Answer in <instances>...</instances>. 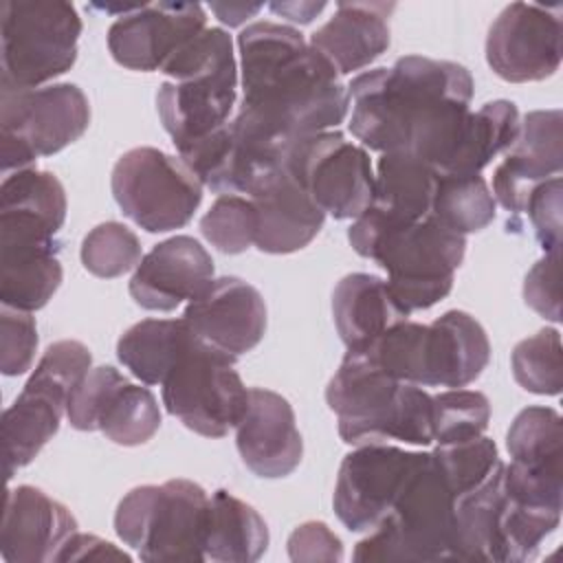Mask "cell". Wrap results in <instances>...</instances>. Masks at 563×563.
I'll return each mask as SVG.
<instances>
[{
	"mask_svg": "<svg viewBox=\"0 0 563 563\" xmlns=\"http://www.w3.org/2000/svg\"><path fill=\"white\" fill-rule=\"evenodd\" d=\"M473 77L455 62L405 55L347 86L350 132L374 152H409L442 176L471 114Z\"/></svg>",
	"mask_w": 563,
	"mask_h": 563,
	"instance_id": "6da1fadb",
	"label": "cell"
},
{
	"mask_svg": "<svg viewBox=\"0 0 563 563\" xmlns=\"http://www.w3.org/2000/svg\"><path fill=\"white\" fill-rule=\"evenodd\" d=\"M244 97L233 123L286 152L347 114V88L334 68L286 24L253 22L238 35Z\"/></svg>",
	"mask_w": 563,
	"mask_h": 563,
	"instance_id": "7a4b0ae2",
	"label": "cell"
},
{
	"mask_svg": "<svg viewBox=\"0 0 563 563\" xmlns=\"http://www.w3.org/2000/svg\"><path fill=\"white\" fill-rule=\"evenodd\" d=\"M352 249L387 271V286L411 314L444 299L453 288L466 240L444 229L433 216L416 222H391L367 207L347 229Z\"/></svg>",
	"mask_w": 563,
	"mask_h": 563,
	"instance_id": "3957f363",
	"label": "cell"
},
{
	"mask_svg": "<svg viewBox=\"0 0 563 563\" xmlns=\"http://www.w3.org/2000/svg\"><path fill=\"white\" fill-rule=\"evenodd\" d=\"M325 402L336 413L345 444L433 442L431 394L378 369L363 352L347 350L325 387Z\"/></svg>",
	"mask_w": 563,
	"mask_h": 563,
	"instance_id": "277c9868",
	"label": "cell"
},
{
	"mask_svg": "<svg viewBox=\"0 0 563 563\" xmlns=\"http://www.w3.org/2000/svg\"><path fill=\"white\" fill-rule=\"evenodd\" d=\"M172 77L156 92V108L176 152L229 123L238 97V64L231 35L205 29L161 70Z\"/></svg>",
	"mask_w": 563,
	"mask_h": 563,
	"instance_id": "5b68a950",
	"label": "cell"
},
{
	"mask_svg": "<svg viewBox=\"0 0 563 563\" xmlns=\"http://www.w3.org/2000/svg\"><path fill=\"white\" fill-rule=\"evenodd\" d=\"M455 497L431 453H420L385 519L354 548V561H457Z\"/></svg>",
	"mask_w": 563,
	"mask_h": 563,
	"instance_id": "8992f818",
	"label": "cell"
},
{
	"mask_svg": "<svg viewBox=\"0 0 563 563\" xmlns=\"http://www.w3.org/2000/svg\"><path fill=\"white\" fill-rule=\"evenodd\" d=\"M209 495L191 479L132 488L117 506L114 532L143 561H205V523Z\"/></svg>",
	"mask_w": 563,
	"mask_h": 563,
	"instance_id": "52a82bcc",
	"label": "cell"
},
{
	"mask_svg": "<svg viewBox=\"0 0 563 563\" xmlns=\"http://www.w3.org/2000/svg\"><path fill=\"white\" fill-rule=\"evenodd\" d=\"M81 18L64 0L2 2V92L42 88L77 59Z\"/></svg>",
	"mask_w": 563,
	"mask_h": 563,
	"instance_id": "ba28073f",
	"label": "cell"
},
{
	"mask_svg": "<svg viewBox=\"0 0 563 563\" xmlns=\"http://www.w3.org/2000/svg\"><path fill=\"white\" fill-rule=\"evenodd\" d=\"M90 350L79 341H57L46 347L26 385L2 413L4 473L26 466L57 433L68 398L90 372Z\"/></svg>",
	"mask_w": 563,
	"mask_h": 563,
	"instance_id": "9c48e42d",
	"label": "cell"
},
{
	"mask_svg": "<svg viewBox=\"0 0 563 563\" xmlns=\"http://www.w3.org/2000/svg\"><path fill=\"white\" fill-rule=\"evenodd\" d=\"M90 123V106L75 84L2 92L0 141L4 176L75 143Z\"/></svg>",
	"mask_w": 563,
	"mask_h": 563,
	"instance_id": "30bf717a",
	"label": "cell"
},
{
	"mask_svg": "<svg viewBox=\"0 0 563 563\" xmlns=\"http://www.w3.org/2000/svg\"><path fill=\"white\" fill-rule=\"evenodd\" d=\"M233 363L191 334L161 383L167 413L205 438H222L235 429L246 411L249 389Z\"/></svg>",
	"mask_w": 563,
	"mask_h": 563,
	"instance_id": "8fae6325",
	"label": "cell"
},
{
	"mask_svg": "<svg viewBox=\"0 0 563 563\" xmlns=\"http://www.w3.org/2000/svg\"><path fill=\"white\" fill-rule=\"evenodd\" d=\"M110 187L123 216L150 233L185 227L202 200V183L187 163L156 147L125 152L114 163Z\"/></svg>",
	"mask_w": 563,
	"mask_h": 563,
	"instance_id": "7c38bea8",
	"label": "cell"
},
{
	"mask_svg": "<svg viewBox=\"0 0 563 563\" xmlns=\"http://www.w3.org/2000/svg\"><path fill=\"white\" fill-rule=\"evenodd\" d=\"M284 167L334 220H356L374 200V169L367 150L336 130L297 139L286 150Z\"/></svg>",
	"mask_w": 563,
	"mask_h": 563,
	"instance_id": "4fadbf2b",
	"label": "cell"
},
{
	"mask_svg": "<svg viewBox=\"0 0 563 563\" xmlns=\"http://www.w3.org/2000/svg\"><path fill=\"white\" fill-rule=\"evenodd\" d=\"M66 418L77 431H101L121 446L145 444L161 427L156 396L112 365L90 367L68 398Z\"/></svg>",
	"mask_w": 563,
	"mask_h": 563,
	"instance_id": "5bb4252c",
	"label": "cell"
},
{
	"mask_svg": "<svg viewBox=\"0 0 563 563\" xmlns=\"http://www.w3.org/2000/svg\"><path fill=\"white\" fill-rule=\"evenodd\" d=\"M561 4L512 2L488 29L486 62L510 84L541 81L561 66Z\"/></svg>",
	"mask_w": 563,
	"mask_h": 563,
	"instance_id": "9a60e30c",
	"label": "cell"
},
{
	"mask_svg": "<svg viewBox=\"0 0 563 563\" xmlns=\"http://www.w3.org/2000/svg\"><path fill=\"white\" fill-rule=\"evenodd\" d=\"M420 453L391 444H363L339 466L332 506L350 532L374 530L389 512Z\"/></svg>",
	"mask_w": 563,
	"mask_h": 563,
	"instance_id": "2e32d148",
	"label": "cell"
},
{
	"mask_svg": "<svg viewBox=\"0 0 563 563\" xmlns=\"http://www.w3.org/2000/svg\"><path fill=\"white\" fill-rule=\"evenodd\" d=\"M205 29L207 13L198 2L136 4L108 29V48L123 68L141 73L163 70Z\"/></svg>",
	"mask_w": 563,
	"mask_h": 563,
	"instance_id": "e0dca14e",
	"label": "cell"
},
{
	"mask_svg": "<svg viewBox=\"0 0 563 563\" xmlns=\"http://www.w3.org/2000/svg\"><path fill=\"white\" fill-rule=\"evenodd\" d=\"M183 321L202 345L235 361L262 341L266 303L244 279L220 277L187 303Z\"/></svg>",
	"mask_w": 563,
	"mask_h": 563,
	"instance_id": "ac0fdd59",
	"label": "cell"
},
{
	"mask_svg": "<svg viewBox=\"0 0 563 563\" xmlns=\"http://www.w3.org/2000/svg\"><path fill=\"white\" fill-rule=\"evenodd\" d=\"M563 167L561 110H534L519 123L515 143L493 174V198L510 213H523L532 189Z\"/></svg>",
	"mask_w": 563,
	"mask_h": 563,
	"instance_id": "d6986e66",
	"label": "cell"
},
{
	"mask_svg": "<svg viewBox=\"0 0 563 563\" xmlns=\"http://www.w3.org/2000/svg\"><path fill=\"white\" fill-rule=\"evenodd\" d=\"M235 444L246 468L266 479L290 475L303 455L290 402L262 387L249 389L246 411L235 427Z\"/></svg>",
	"mask_w": 563,
	"mask_h": 563,
	"instance_id": "ffe728a7",
	"label": "cell"
},
{
	"mask_svg": "<svg viewBox=\"0 0 563 563\" xmlns=\"http://www.w3.org/2000/svg\"><path fill=\"white\" fill-rule=\"evenodd\" d=\"M77 532L70 510L35 486H15L4 495L0 554L7 563H51Z\"/></svg>",
	"mask_w": 563,
	"mask_h": 563,
	"instance_id": "44dd1931",
	"label": "cell"
},
{
	"mask_svg": "<svg viewBox=\"0 0 563 563\" xmlns=\"http://www.w3.org/2000/svg\"><path fill=\"white\" fill-rule=\"evenodd\" d=\"M211 282L213 260L207 249L189 235H174L141 257L130 295L145 310L169 312L185 299H196Z\"/></svg>",
	"mask_w": 563,
	"mask_h": 563,
	"instance_id": "7402d4cb",
	"label": "cell"
},
{
	"mask_svg": "<svg viewBox=\"0 0 563 563\" xmlns=\"http://www.w3.org/2000/svg\"><path fill=\"white\" fill-rule=\"evenodd\" d=\"M394 9V2H339L334 15L310 35V46L339 77L356 73L387 51Z\"/></svg>",
	"mask_w": 563,
	"mask_h": 563,
	"instance_id": "603a6c76",
	"label": "cell"
},
{
	"mask_svg": "<svg viewBox=\"0 0 563 563\" xmlns=\"http://www.w3.org/2000/svg\"><path fill=\"white\" fill-rule=\"evenodd\" d=\"M257 211L255 246L262 253L286 255L308 246L323 227L325 213L282 167L249 196Z\"/></svg>",
	"mask_w": 563,
	"mask_h": 563,
	"instance_id": "cb8c5ba5",
	"label": "cell"
},
{
	"mask_svg": "<svg viewBox=\"0 0 563 563\" xmlns=\"http://www.w3.org/2000/svg\"><path fill=\"white\" fill-rule=\"evenodd\" d=\"M488 361V334L468 312L449 310L427 323L424 387H466L479 378Z\"/></svg>",
	"mask_w": 563,
	"mask_h": 563,
	"instance_id": "d4e9b609",
	"label": "cell"
},
{
	"mask_svg": "<svg viewBox=\"0 0 563 563\" xmlns=\"http://www.w3.org/2000/svg\"><path fill=\"white\" fill-rule=\"evenodd\" d=\"M62 284L57 240L0 235L2 306L35 312L48 303Z\"/></svg>",
	"mask_w": 563,
	"mask_h": 563,
	"instance_id": "484cf974",
	"label": "cell"
},
{
	"mask_svg": "<svg viewBox=\"0 0 563 563\" xmlns=\"http://www.w3.org/2000/svg\"><path fill=\"white\" fill-rule=\"evenodd\" d=\"M332 317L345 347L356 350L409 314L400 308L385 279L369 273H350L334 286Z\"/></svg>",
	"mask_w": 563,
	"mask_h": 563,
	"instance_id": "4316f807",
	"label": "cell"
},
{
	"mask_svg": "<svg viewBox=\"0 0 563 563\" xmlns=\"http://www.w3.org/2000/svg\"><path fill=\"white\" fill-rule=\"evenodd\" d=\"M438 172L409 152H385L374 174L372 209L391 222H416L431 216Z\"/></svg>",
	"mask_w": 563,
	"mask_h": 563,
	"instance_id": "83f0119b",
	"label": "cell"
},
{
	"mask_svg": "<svg viewBox=\"0 0 563 563\" xmlns=\"http://www.w3.org/2000/svg\"><path fill=\"white\" fill-rule=\"evenodd\" d=\"M268 548V526L262 515L220 488L209 497L205 523V561L253 563Z\"/></svg>",
	"mask_w": 563,
	"mask_h": 563,
	"instance_id": "f1b7e54d",
	"label": "cell"
},
{
	"mask_svg": "<svg viewBox=\"0 0 563 563\" xmlns=\"http://www.w3.org/2000/svg\"><path fill=\"white\" fill-rule=\"evenodd\" d=\"M191 332L183 319H143L117 341V356L145 385H161Z\"/></svg>",
	"mask_w": 563,
	"mask_h": 563,
	"instance_id": "f546056e",
	"label": "cell"
},
{
	"mask_svg": "<svg viewBox=\"0 0 563 563\" xmlns=\"http://www.w3.org/2000/svg\"><path fill=\"white\" fill-rule=\"evenodd\" d=\"M519 110L512 101L497 99L471 112L455 154L442 176L479 174L499 152H506L519 134Z\"/></svg>",
	"mask_w": 563,
	"mask_h": 563,
	"instance_id": "4dcf8cb0",
	"label": "cell"
},
{
	"mask_svg": "<svg viewBox=\"0 0 563 563\" xmlns=\"http://www.w3.org/2000/svg\"><path fill=\"white\" fill-rule=\"evenodd\" d=\"M495 198L482 174L440 176L431 216L457 235L486 229L495 220Z\"/></svg>",
	"mask_w": 563,
	"mask_h": 563,
	"instance_id": "1f68e13d",
	"label": "cell"
},
{
	"mask_svg": "<svg viewBox=\"0 0 563 563\" xmlns=\"http://www.w3.org/2000/svg\"><path fill=\"white\" fill-rule=\"evenodd\" d=\"M506 449L528 468H563V420L552 407H526L512 420Z\"/></svg>",
	"mask_w": 563,
	"mask_h": 563,
	"instance_id": "d6a6232c",
	"label": "cell"
},
{
	"mask_svg": "<svg viewBox=\"0 0 563 563\" xmlns=\"http://www.w3.org/2000/svg\"><path fill=\"white\" fill-rule=\"evenodd\" d=\"M0 211L29 213L59 231L66 220V194L55 174L33 167L18 169L2 180Z\"/></svg>",
	"mask_w": 563,
	"mask_h": 563,
	"instance_id": "836d02e7",
	"label": "cell"
},
{
	"mask_svg": "<svg viewBox=\"0 0 563 563\" xmlns=\"http://www.w3.org/2000/svg\"><path fill=\"white\" fill-rule=\"evenodd\" d=\"M515 380L532 394L556 396L563 389V352L561 334L554 328H543L537 334L519 341L510 356Z\"/></svg>",
	"mask_w": 563,
	"mask_h": 563,
	"instance_id": "e575fe53",
	"label": "cell"
},
{
	"mask_svg": "<svg viewBox=\"0 0 563 563\" xmlns=\"http://www.w3.org/2000/svg\"><path fill=\"white\" fill-rule=\"evenodd\" d=\"M431 455L453 497L477 488L504 464L495 442L484 433L462 442L438 444Z\"/></svg>",
	"mask_w": 563,
	"mask_h": 563,
	"instance_id": "d590c367",
	"label": "cell"
},
{
	"mask_svg": "<svg viewBox=\"0 0 563 563\" xmlns=\"http://www.w3.org/2000/svg\"><path fill=\"white\" fill-rule=\"evenodd\" d=\"M490 420V402L482 391L446 389L431 396L433 442L449 444L477 438Z\"/></svg>",
	"mask_w": 563,
	"mask_h": 563,
	"instance_id": "8d00e7d4",
	"label": "cell"
},
{
	"mask_svg": "<svg viewBox=\"0 0 563 563\" xmlns=\"http://www.w3.org/2000/svg\"><path fill=\"white\" fill-rule=\"evenodd\" d=\"M200 231L218 251L238 255L255 244L257 211L249 196L220 194L200 220Z\"/></svg>",
	"mask_w": 563,
	"mask_h": 563,
	"instance_id": "74e56055",
	"label": "cell"
},
{
	"mask_svg": "<svg viewBox=\"0 0 563 563\" xmlns=\"http://www.w3.org/2000/svg\"><path fill=\"white\" fill-rule=\"evenodd\" d=\"M81 264L97 277H121L141 262V242L132 229L121 222L97 224L81 242Z\"/></svg>",
	"mask_w": 563,
	"mask_h": 563,
	"instance_id": "f35d334b",
	"label": "cell"
},
{
	"mask_svg": "<svg viewBox=\"0 0 563 563\" xmlns=\"http://www.w3.org/2000/svg\"><path fill=\"white\" fill-rule=\"evenodd\" d=\"M37 350V325L31 312L2 306L0 312V369L20 376L31 369Z\"/></svg>",
	"mask_w": 563,
	"mask_h": 563,
	"instance_id": "ab89813d",
	"label": "cell"
},
{
	"mask_svg": "<svg viewBox=\"0 0 563 563\" xmlns=\"http://www.w3.org/2000/svg\"><path fill=\"white\" fill-rule=\"evenodd\" d=\"M561 196H563V180L561 176H554L532 189L523 209L545 253L559 251L561 246V207H563Z\"/></svg>",
	"mask_w": 563,
	"mask_h": 563,
	"instance_id": "60d3db41",
	"label": "cell"
},
{
	"mask_svg": "<svg viewBox=\"0 0 563 563\" xmlns=\"http://www.w3.org/2000/svg\"><path fill=\"white\" fill-rule=\"evenodd\" d=\"M526 303L541 317L561 321V290H559V251L545 253L526 275L523 282Z\"/></svg>",
	"mask_w": 563,
	"mask_h": 563,
	"instance_id": "b9f144b4",
	"label": "cell"
},
{
	"mask_svg": "<svg viewBox=\"0 0 563 563\" xmlns=\"http://www.w3.org/2000/svg\"><path fill=\"white\" fill-rule=\"evenodd\" d=\"M288 556L297 563H334L343 559V545L323 521H306L290 532Z\"/></svg>",
	"mask_w": 563,
	"mask_h": 563,
	"instance_id": "7bdbcfd3",
	"label": "cell"
},
{
	"mask_svg": "<svg viewBox=\"0 0 563 563\" xmlns=\"http://www.w3.org/2000/svg\"><path fill=\"white\" fill-rule=\"evenodd\" d=\"M110 559L130 561V556L117 550L112 543L95 534H81V532H75L57 554V561H110Z\"/></svg>",
	"mask_w": 563,
	"mask_h": 563,
	"instance_id": "ee69618b",
	"label": "cell"
},
{
	"mask_svg": "<svg viewBox=\"0 0 563 563\" xmlns=\"http://www.w3.org/2000/svg\"><path fill=\"white\" fill-rule=\"evenodd\" d=\"M264 4L255 2V4H244V2H211L209 9L218 15L220 22L229 24V26H238L242 22H246L249 18L257 15L262 11Z\"/></svg>",
	"mask_w": 563,
	"mask_h": 563,
	"instance_id": "f6af8a7d",
	"label": "cell"
},
{
	"mask_svg": "<svg viewBox=\"0 0 563 563\" xmlns=\"http://www.w3.org/2000/svg\"><path fill=\"white\" fill-rule=\"evenodd\" d=\"M325 2H271L268 9L277 15H284L286 20L308 24L314 20L317 13H321Z\"/></svg>",
	"mask_w": 563,
	"mask_h": 563,
	"instance_id": "bcb514c9",
	"label": "cell"
}]
</instances>
